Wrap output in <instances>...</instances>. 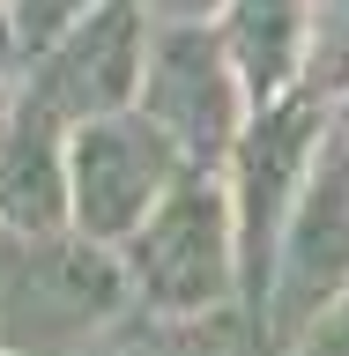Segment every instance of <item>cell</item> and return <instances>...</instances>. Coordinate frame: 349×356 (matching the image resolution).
<instances>
[{
    "label": "cell",
    "mask_w": 349,
    "mask_h": 356,
    "mask_svg": "<svg viewBox=\"0 0 349 356\" xmlns=\"http://www.w3.org/2000/svg\"><path fill=\"white\" fill-rule=\"evenodd\" d=\"M67 134L30 89L0 111V238L67 230Z\"/></svg>",
    "instance_id": "obj_8"
},
{
    "label": "cell",
    "mask_w": 349,
    "mask_h": 356,
    "mask_svg": "<svg viewBox=\"0 0 349 356\" xmlns=\"http://www.w3.org/2000/svg\"><path fill=\"white\" fill-rule=\"evenodd\" d=\"M283 356H349V297H342V305H334L327 319L305 334V341H290Z\"/></svg>",
    "instance_id": "obj_14"
},
{
    "label": "cell",
    "mask_w": 349,
    "mask_h": 356,
    "mask_svg": "<svg viewBox=\"0 0 349 356\" xmlns=\"http://www.w3.org/2000/svg\"><path fill=\"white\" fill-rule=\"evenodd\" d=\"M156 30H216L231 0H141Z\"/></svg>",
    "instance_id": "obj_13"
},
{
    "label": "cell",
    "mask_w": 349,
    "mask_h": 356,
    "mask_svg": "<svg viewBox=\"0 0 349 356\" xmlns=\"http://www.w3.org/2000/svg\"><path fill=\"white\" fill-rule=\"evenodd\" d=\"M97 8H104V0H0V22H8L22 67H30V60H45L75 22H89Z\"/></svg>",
    "instance_id": "obj_11"
},
{
    "label": "cell",
    "mask_w": 349,
    "mask_h": 356,
    "mask_svg": "<svg viewBox=\"0 0 349 356\" xmlns=\"http://www.w3.org/2000/svg\"><path fill=\"white\" fill-rule=\"evenodd\" d=\"M134 319L119 252L82 230L0 238V349L8 356H89Z\"/></svg>",
    "instance_id": "obj_1"
},
{
    "label": "cell",
    "mask_w": 349,
    "mask_h": 356,
    "mask_svg": "<svg viewBox=\"0 0 349 356\" xmlns=\"http://www.w3.org/2000/svg\"><path fill=\"white\" fill-rule=\"evenodd\" d=\"M334 127H342V134H349V97H342V104H334Z\"/></svg>",
    "instance_id": "obj_15"
},
{
    "label": "cell",
    "mask_w": 349,
    "mask_h": 356,
    "mask_svg": "<svg viewBox=\"0 0 349 356\" xmlns=\"http://www.w3.org/2000/svg\"><path fill=\"white\" fill-rule=\"evenodd\" d=\"M349 297V134L334 127L320 171H312L305 200L283 230V252H275V275H267V297L253 312V341L267 356H283L290 341H305L320 319Z\"/></svg>",
    "instance_id": "obj_4"
},
{
    "label": "cell",
    "mask_w": 349,
    "mask_h": 356,
    "mask_svg": "<svg viewBox=\"0 0 349 356\" xmlns=\"http://www.w3.org/2000/svg\"><path fill=\"white\" fill-rule=\"evenodd\" d=\"M149 38L156 22L141 0H104L89 22H75L45 60H30L22 89L38 97L52 119L89 127V119H119L141 104V74H149Z\"/></svg>",
    "instance_id": "obj_7"
},
{
    "label": "cell",
    "mask_w": 349,
    "mask_h": 356,
    "mask_svg": "<svg viewBox=\"0 0 349 356\" xmlns=\"http://www.w3.org/2000/svg\"><path fill=\"white\" fill-rule=\"evenodd\" d=\"M134 312L164 327H201V319H245V275H238V222H231V186L223 171H186L178 193L156 208L127 245Z\"/></svg>",
    "instance_id": "obj_2"
},
{
    "label": "cell",
    "mask_w": 349,
    "mask_h": 356,
    "mask_svg": "<svg viewBox=\"0 0 349 356\" xmlns=\"http://www.w3.org/2000/svg\"><path fill=\"white\" fill-rule=\"evenodd\" d=\"M89 356H267V349L253 341V327H245L238 312L231 319H201V327H164V319H141L134 312L127 327L111 334V341H97Z\"/></svg>",
    "instance_id": "obj_10"
},
{
    "label": "cell",
    "mask_w": 349,
    "mask_h": 356,
    "mask_svg": "<svg viewBox=\"0 0 349 356\" xmlns=\"http://www.w3.org/2000/svg\"><path fill=\"white\" fill-rule=\"evenodd\" d=\"M334 141V104L327 97H283V104L253 111L245 141L223 163V186H231V222H238V275H245V327L267 297V275H275V252H283V230L305 200L312 171Z\"/></svg>",
    "instance_id": "obj_3"
},
{
    "label": "cell",
    "mask_w": 349,
    "mask_h": 356,
    "mask_svg": "<svg viewBox=\"0 0 349 356\" xmlns=\"http://www.w3.org/2000/svg\"><path fill=\"white\" fill-rule=\"evenodd\" d=\"M312 97H349V0H312Z\"/></svg>",
    "instance_id": "obj_12"
},
{
    "label": "cell",
    "mask_w": 349,
    "mask_h": 356,
    "mask_svg": "<svg viewBox=\"0 0 349 356\" xmlns=\"http://www.w3.org/2000/svg\"><path fill=\"white\" fill-rule=\"evenodd\" d=\"M223 52L238 67L253 111L305 97L312 82V0H231L216 22Z\"/></svg>",
    "instance_id": "obj_9"
},
{
    "label": "cell",
    "mask_w": 349,
    "mask_h": 356,
    "mask_svg": "<svg viewBox=\"0 0 349 356\" xmlns=\"http://www.w3.org/2000/svg\"><path fill=\"white\" fill-rule=\"evenodd\" d=\"M0 356H8V349H0Z\"/></svg>",
    "instance_id": "obj_16"
},
{
    "label": "cell",
    "mask_w": 349,
    "mask_h": 356,
    "mask_svg": "<svg viewBox=\"0 0 349 356\" xmlns=\"http://www.w3.org/2000/svg\"><path fill=\"white\" fill-rule=\"evenodd\" d=\"M134 111L194 171H223L231 149L245 141V127H253V97H245V82H238V67H231L216 30H156Z\"/></svg>",
    "instance_id": "obj_6"
},
{
    "label": "cell",
    "mask_w": 349,
    "mask_h": 356,
    "mask_svg": "<svg viewBox=\"0 0 349 356\" xmlns=\"http://www.w3.org/2000/svg\"><path fill=\"white\" fill-rule=\"evenodd\" d=\"M194 171L141 111L119 119H89L67 134V230H82L97 245H119L178 193V178Z\"/></svg>",
    "instance_id": "obj_5"
}]
</instances>
